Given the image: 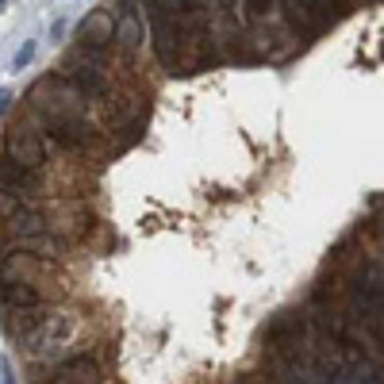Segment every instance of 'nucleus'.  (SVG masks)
Here are the masks:
<instances>
[{
  "mask_svg": "<svg viewBox=\"0 0 384 384\" xmlns=\"http://www.w3.org/2000/svg\"><path fill=\"white\" fill-rule=\"evenodd\" d=\"M77 338H81V319L73 311H46V319L24 334V350L35 361H69Z\"/></svg>",
  "mask_w": 384,
  "mask_h": 384,
  "instance_id": "nucleus-1",
  "label": "nucleus"
},
{
  "mask_svg": "<svg viewBox=\"0 0 384 384\" xmlns=\"http://www.w3.org/2000/svg\"><path fill=\"white\" fill-rule=\"evenodd\" d=\"M146 27H150V42H154V54L166 69H181V58H184V19L173 16V12L150 4L146 8Z\"/></svg>",
  "mask_w": 384,
  "mask_h": 384,
  "instance_id": "nucleus-2",
  "label": "nucleus"
},
{
  "mask_svg": "<svg viewBox=\"0 0 384 384\" xmlns=\"http://www.w3.org/2000/svg\"><path fill=\"white\" fill-rule=\"evenodd\" d=\"M4 154H8L12 162H19V166H27V169H42V166H46L42 134L35 131L31 123H24V119H16V123L4 131Z\"/></svg>",
  "mask_w": 384,
  "mask_h": 384,
  "instance_id": "nucleus-3",
  "label": "nucleus"
},
{
  "mask_svg": "<svg viewBox=\"0 0 384 384\" xmlns=\"http://www.w3.org/2000/svg\"><path fill=\"white\" fill-rule=\"evenodd\" d=\"M46 131H51L62 146H69V150H81V154L101 150V134H96V127H92L85 116L62 119V123H46Z\"/></svg>",
  "mask_w": 384,
  "mask_h": 384,
  "instance_id": "nucleus-4",
  "label": "nucleus"
},
{
  "mask_svg": "<svg viewBox=\"0 0 384 384\" xmlns=\"http://www.w3.org/2000/svg\"><path fill=\"white\" fill-rule=\"evenodd\" d=\"M142 39H146V27H142V16H139V0H123L116 12V46L127 58H134Z\"/></svg>",
  "mask_w": 384,
  "mask_h": 384,
  "instance_id": "nucleus-5",
  "label": "nucleus"
},
{
  "mask_svg": "<svg viewBox=\"0 0 384 384\" xmlns=\"http://www.w3.org/2000/svg\"><path fill=\"white\" fill-rule=\"evenodd\" d=\"M77 35H81V46L108 51V46H116V16H112L108 8H92L89 16L81 19Z\"/></svg>",
  "mask_w": 384,
  "mask_h": 384,
  "instance_id": "nucleus-6",
  "label": "nucleus"
},
{
  "mask_svg": "<svg viewBox=\"0 0 384 384\" xmlns=\"http://www.w3.org/2000/svg\"><path fill=\"white\" fill-rule=\"evenodd\" d=\"M39 273H46V261L31 250H8L0 258V284L12 281H35Z\"/></svg>",
  "mask_w": 384,
  "mask_h": 384,
  "instance_id": "nucleus-7",
  "label": "nucleus"
},
{
  "mask_svg": "<svg viewBox=\"0 0 384 384\" xmlns=\"http://www.w3.org/2000/svg\"><path fill=\"white\" fill-rule=\"evenodd\" d=\"M281 12L293 31H319L326 24V16L315 8V0H281Z\"/></svg>",
  "mask_w": 384,
  "mask_h": 384,
  "instance_id": "nucleus-8",
  "label": "nucleus"
},
{
  "mask_svg": "<svg viewBox=\"0 0 384 384\" xmlns=\"http://www.w3.org/2000/svg\"><path fill=\"white\" fill-rule=\"evenodd\" d=\"M0 184L31 196V192L39 189V169H27V166H19V162H12L8 154H0Z\"/></svg>",
  "mask_w": 384,
  "mask_h": 384,
  "instance_id": "nucleus-9",
  "label": "nucleus"
},
{
  "mask_svg": "<svg viewBox=\"0 0 384 384\" xmlns=\"http://www.w3.org/2000/svg\"><path fill=\"white\" fill-rule=\"evenodd\" d=\"M0 300L8 311H31L42 308V293L35 288L31 281H12V284H0Z\"/></svg>",
  "mask_w": 384,
  "mask_h": 384,
  "instance_id": "nucleus-10",
  "label": "nucleus"
},
{
  "mask_svg": "<svg viewBox=\"0 0 384 384\" xmlns=\"http://www.w3.org/2000/svg\"><path fill=\"white\" fill-rule=\"evenodd\" d=\"M96 381H101L96 361H92V358H69L66 365L54 373L51 384H96Z\"/></svg>",
  "mask_w": 384,
  "mask_h": 384,
  "instance_id": "nucleus-11",
  "label": "nucleus"
},
{
  "mask_svg": "<svg viewBox=\"0 0 384 384\" xmlns=\"http://www.w3.org/2000/svg\"><path fill=\"white\" fill-rule=\"evenodd\" d=\"M281 8V0H246V27L269 24V16Z\"/></svg>",
  "mask_w": 384,
  "mask_h": 384,
  "instance_id": "nucleus-12",
  "label": "nucleus"
},
{
  "mask_svg": "<svg viewBox=\"0 0 384 384\" xmlns=\"http://www.w3.org/2000/svg\"><path fill=\"white\" fill-rule=\"evenodd\" d=\"M24 208H31V196H27V192H16V189H4V184H0V216L12 219L16 211H24Z\"/></svg>",
  "mask_w": 384,
  "mask_h": 384,
  "instance_id": "nucleus-13",
  "label": "nucleus"
},
{
  "mask_svg": "<svg viewBox=\"0 0 384 384\" xmlns=\"http://www.w3.org/2000/svg\"><path fill=\"white\" fill-rule=\"evenodd\" d=\"M216 8H219V16L227 19V24H238V27H246V0H216Z\"/></svg>",
  "mask_w": 384,
  "mask_h": 384,
  "instance_id": "nucleus-14",
  "label": "nucleus"
},
{
  "mask_svg": "<svg viewBox=\"0 0 384 384\" xmlns=\"http://www.w3.org/2000/svg\"><path fill=\"white\" fill-rule=\"evenodd\" d=\"M150 4H158V8L173 12V16H181V19H184V12H189V0H150Z\"/></svg>",
  "mask_w": 384,
  "mask_h": 384,
  "instance_id": "nucleus-15",
  "label": "nucleus"
},
{
  "mask_svg": "<svg viewBox=\"0 0 384 384\" xmlns=\"http://www.w3.org/2000/svg\"><path fill=\"white\" fill-rule=\"evenodd\" d=\"M31 58H35V42H24V46L16 51V62H12V66H16V69H24Z\"/></svg>",
  "mask_w": 384,
  "mask_h": 384,
  "instance_id": "nucleus-16",
  "label": "nucleus"
},
{
  "mask_svg": "<svg viewBox=\"0 0 384 384\" xmlns=\"http://www.w3.org/2000/svg\"><path fill=\"white\" fill-rule=\"evenodd\" d=\"M315 8H319V12H323V16H326V19H331V12H334V8H338V0H315Z\"/></svg>",
  "mask_w": 384,
  "mask_h": 384,
  "instance_id": "nucleus-17",
  "label": "nucleus"
},
{
  "mask_svg": "<svg viewBox=\"0 0 384 384\" xmlns=\"http://www.w3.org/2000/svg\"><path fill=\"white\" fill-rule=\"evenodd\" d=\"M0 384H16V376H12V365H8V361H0Z\"/></svg>",
  "mask_w": 384,
  "mask_h": 384,
  "instance_id": "nucleus-18",
  "label": "nucleus"
},
{
  "mask_svg": "<svg viewBox=\"0 0 384 384\" xmlns=\"http://www.w3.org/2000/svg\"><path fill=\"white\" fill-rule=\"evenodd\" d=\"M12 104V92L8 89H0V116H4V108Z\"/></svg>",
  "mask_w": 384,
  "mask_h": 384,
  "instance_id": "nucleus-19",
  "label": "nucleus"
},
{
  "mask_svg": "<svg viewBox=\"0 0 384 384\" xmlns=\"http://www.w3.org/2000/svg\"><path fill=\"white\" fill-rule=\"evenodd\" d=\"M4 4H8V0H0V8H4Z\"/></svg>",
  "mask_w": 384,
  "mask_h": 384,
  "instance_id": "nucleus-20",
  "label": "nucleus"
}]
</instances>
